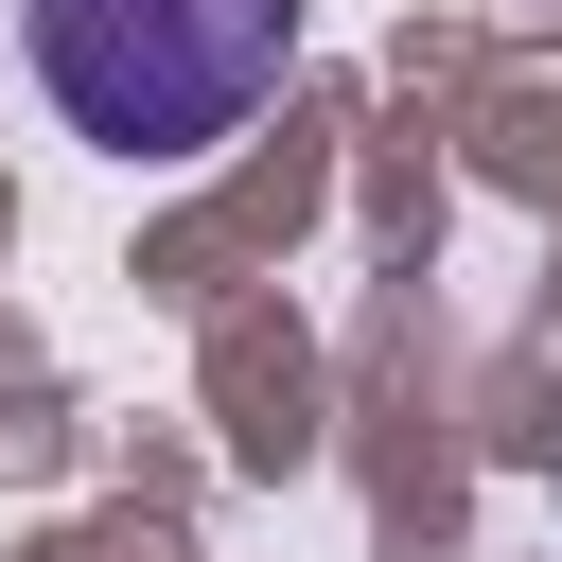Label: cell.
<instances>
[{
	"label": "cell",
	"mask_w": 562,
	"mask_h": 562,
	"mask_svg": "<svg viewBox=\"0 0 562 562\" xmlns=\"http://www.w3.org/2000/svg\"><path fill=\"white\" fill-rule=\"evenodd\" d=\"M18 53L70 140L105 158H211L281 105L299 0H18Z\"/></svg>",
	"instance_id": "6da1fadb"
}]
</instances>
